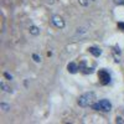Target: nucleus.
<instances>
[{"instance_id": "obj_1", "label": "nucleus", "mask_w": 124, "mask_h": 124, "mask_svg": "<svg viewBox=\"0 0 124 124\" xmlns=\"http://www.w3.org/2000/svg\"><path fill=\"white\" fill-rule=\"evenodd\" d=\"M94 101H96V93L94 92H87V93H83L78 98V104L81 107H89L94 103Z\"/></svg>"}, {"instance_id": "obj_2", "label": "nucleus", "mask_w": 124, "mask_h": 124, "mask_svg": "<svg viewBox=\"0 0 124 124\" xmlns=\"http://www.w3.org/2000/svg\"><path fill=\"white\" fill-rule=\"evenodd\" d=\"M92 108L94 109V110H99V112L107 113V112H110L112 110V103L108 99H101L97 103H93Z\"/></svg>"}, {"instance_id": "obj_3", "label": "nucleus", "mask_w": 124, "mask_h": 124, "mask_svg": "<svg viewBox=\"0 0 124 124\" xmlns=\"http://www.w3.org/2000/svg\"><path fill=\"white\" fill-rule=\"evenodd\" d=\"M98 77H99V81H101V83H102L103 86L108 85L109 82H110V75H109V72L106 71V70H99Z\"/></svg>"}, {"instance_id": "obj_4", "label": "nucleus", "mask_w": 124, "mask_h": 124, "mask_svg": "<svg viewBox=\"0 0 124 124\" xmlns=\"http://www.w3.org/2000/svg\"><path fill=\"white\" fill-rule=\"evenodd\" d=\"M52 24H54L57 29H63V27H65V20L62 19L61 16H58V15H55V16L52 17Z\"/></svg>"}, {"instance_id": "obj_5", "label": "nucleus", "mask_w": 124, "mask_h": 124, "mask_svg": "<svg viewBox=\"0 0 124 124\" xmlns=\"http://www.w3.org/2000/svg\"><path fill=\"white\" fill-rule=\"evenodd\" d=\"M67 70H68L70 73H77L78 70H79V67L75 63V62H71V63L67 65Z\"/></svg>"}, {"instance_id": "obj_6", "label": "nucleus", "mask_w": 124, "mask_h": 124, "mask_svg": "<svg viewBox=\"0 0 124 124\" xmlns=\"http://www.w3.org/2000/svg\"><path fill=\"white\" fill-rule=\"evenodd\" d=\"M88 50H89V52L94 56V57H99V56L102 55V50L98 48V47H89Z\"/></svg>"}, {"instance_id": "obj_7", "label": "nucleus", "mask_w": 124, "mask_h": 124, "mask_svg": "<svg viewBox=\"0 0 124 124\" xmlns=\"http://www.w3.org/2000/svg\"><path fill=\"white\" fill-rule=\"evenodd\" d=\"M117 123H120V124H124V109L119 110L118 114H117Z\"/></svg>"}, {"instance_id": "obj_8", "label": "nucleus", "mask_w": 124, "mask_h": 124, "mask_svg": "<svg viewBox=\"0 0 124 124\" xmlns=\"http://www.w3.org/2000/svg\"><path fill=\"white\" fill-rule=\"evenodd\" d=\"M30 34H32V35H37L39 32H40V30L36 27V26H30Z\"/></svg>"}, {"instance_id": "obj_9", "label": "nucleus", "mask_w": 124, "mask_h": 124, "mask_svg": "<svg viewBox=\"0 0 124 124\" xmlns=\"http://www.w3.org/2000/svg\"><path fill=\"white\" fill-rule=\"evenodd\" d=\"M0 86H1V88H3L5 92H11V89H10L9 87H6V85L4 83V82H1V83H0Z\"/></svg>"}, {"instance_id": "obj_10", "label": "nucleus", "mask_w": 124, "mask_h": 124, "mask_svg": "<svg viewBox=\"0 0 124 124\" xmlns=\"http://www.w3.org/2000/svg\"><path fill=\"white\" fill-rule=\"evenodd\" d=\"M0 108H1L3 110H8V109H10V107H9L8 104H5V103H1V104H0Z\"/></svg>"}, {"instance_id": "obj_11", "label": "nucleus", "mask_w": 124, "mask_h": 124, "mask_svg": "<svg viewBox=\"0 0 124 124\" xmlns=\"http://www.w3.org/2000/svg\"><path fill=\"white\" fill-rule=\"evenodd\" d=\"M78 1H79L81 5H83V6H87V5H88V1H87V0H78Z\"/></svg>"}, {"instance_id": "obj_12", "label": "nucleus", "mask_w": 124, "mask_h": 124, "mask_svg": "<svg viewBox=\"0 0 124 124\" xmlns=\"http://www.w3.org/2000/svg\"><path fill=\"white\" fill-rule=\"evenodd\" d=\"M4 76H5V77H6L8 79H10V81H11V79H13V76H11V75H9V73H8V72H5V73H4Z\"/></svg>"}, {"instance_id": "obj_13", "label": "nucleus", "mask_w": 124, "mask_h": 124, "mask_svg": "<svg viewBox=\"0 0 124 124\" xmlns=\"http://www.w3.org/2000/svg\"><path fill=\"white\" fill-rule=\"evenodd\" d=\"M118 27H119L120 30L124 31V23H118Z\"/></svg>"}, {"instance_id": "obj_14", "label": "nucleus", "mask_w": 124, "mask_h": 124, "mask_svg": "<svg viewBox=\"0 0 124 124\" xmlns=\"http://www.w3.org/2000/svg\"><path fill=\"white\" fill-rule=\"evenodd\" d=\"M116 4H118V5H124V0H116Z\"/></svg>"}, {"instance_id": "obj_15", "label": "nucleus", "mask_w": 124, "mask_h": 124, "mask_svg": "<svg viewBox=\"0 0 124 124\" xmlns=\"http://www.w3.org/2000/svg\"><path fill=\"white\" fill-rule=\"evenodd\" d=\"M32 57H34V60H35V61H36V62H40V60H41V58H40V57H39V56H37V55H34V56H32Z\"/></svg>"}]
</instances>
